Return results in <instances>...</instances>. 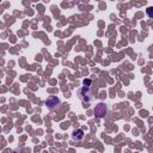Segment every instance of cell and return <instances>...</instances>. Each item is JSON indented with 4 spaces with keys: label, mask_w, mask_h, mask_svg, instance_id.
I'll return each mask as SVG.
<instances>
[{
    "label": "cell",
    "mask_w": 153,
    "mask_h": 153,
    "mask_svg": "<svg viewBox=\"0 0 153 153\" xmlns=\"http://www.w3.org/2000/svg\"><path fill=\"white\" fill-rule=\"evenodd\" d=\"M78 96L81 99V102L84 104H88L92 100V93H91V86H82L79 91H78Z\"/></svg>",
    "instance_id": "6da1fadb"
},
{
    "label": "cell",
    "mask_w": 153,
    "mask_h": 153,
    "mask_svg": "<svg viewBox=\"0 0 153 153\" xmlns=\"http://www.w3.org/2000/svg\"><path fill=\"white\" fill-rule=\"evenodd\" d=\"M45 105L48 106V109L50 111H56L60 108L61 102H60V99L56 96H49L47 98V100H45Z\"/></svg>",
    "instance_id": "7a4b0ae2"
},
{
    "label": "cell",
    "mask_w": 153,
    "mask_h": 153,
    "mask_svg": "<svg viewBox=\"0 0 153 153\" xmlns=\"http://www.w3.org/2000/svg\"><path fill=\"white\" fill-rule=\"evenodd\" d=\"M94 115L97 117H104L106 115V105L104 103H98L94 108Z\"/></svg>",
    "instance_id": "3957f363"
},
{
    "label": "cell",
    "mask_w": 153,
    "mask_h": 153,
    "mask_svg": "<svg viewBox=\"0 0 153 153\" xmlns=\"http://www.w3.org/2000/svg\"><path fill=\"white\" fill-rule=\"evenodd\" d=\"M84 130L82 129H76V130H74L73 131V134H72V137H73V140H76V141H80V140H82L84 139Z\"/></svg>",
    "instance_id": "277c9868"
},
{
    "label": "cell",
    "mask_w": 153,
    "mask_h": 153,
    "mask_svg": "<svg viewBox=\"0 0 153 153\" xmlns=\"http://www.w3.org/2000/svg\"><path fill=\"white\" fill-rule=\"evenodd\" d=\"M146 13H147V16H148L149 18L153 19V7H148V8L146 10Z\"/></svg>",
    "instance_id": "5b68a950"
},
{
    "label": "cell",
    "mask_w": 153,
    "mask_h": 153,
    "mask_svg": "<svg viewBox=\"0 0 153 153\" xmlns=\"http://www.w3.org/2000/svg\"><path fill=\"white\" fill-rule=\"evenodd\" d=\"M82 84H84L85 86H91V84H92V81H91V79H85Z\"/></svg>",
    "instance_id": "8992f818"
}]
</instances>
